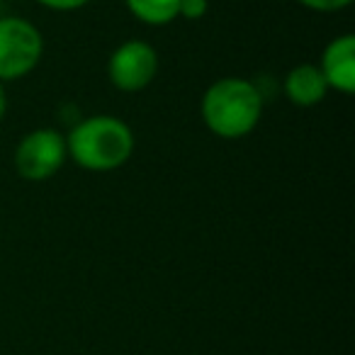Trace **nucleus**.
Returning a JSON list of instances; mask_svg holds the SVG:
<instances>
[{
    "label": "nucleus",
    "instance_id": "f8f14e48",
    "mask_svg": "<svg viewBox=\"0 0 355 355\" xmlns=\"http://www.w3.org/2000/svg\"><path fill=\"white\" fill-rule=\"evenodd\" d=\"M6 110H8V98H6V88H3V83H0V119H3Z\"/></svg>",
    "mask_w": 355,
    "mask_h": 355
},
{
    "label": "nucleus",
    "instance_id": "f03ea898",
    "mask_svg": "<svg viewBox=\"0 0 355 355\" xmlns=\"http://www.w3.org/2000/svg\"><path fill=\"white\" fill-rule=\"evenodd\" d=\"M134 151V134L129 124L112 114L85 117L66 134V153L80 168L107 173L124 166Z\"/></svg>",
    "mask_w": 355,
    "mask_h": 355
},
{
    "label": "nucleus",
    "instance_id": "7ed1b4c3",
    "mask_svg": "<svg viewBox=\"0 0 355 355\" xmlns=\"http://www.w3.org/2000/svg\"><path fill=\"white\" fill-rule=\"evenodd\" d=\"M44 54V40L22 17H0V83L20 80L37 69Z\"/></svg>",
    "mask_w": 355,
    "mask_h": 355
},
{
    "label": "nucleus",
    "instance_id": "6e6552de",
    "mask_svg": "<svg viewBox=\"0 0 355 355\" xmlns=\"http://www.w3.org/2000/svg\"><path fill=\"white\" fill-rule=\"evenodd\" d=\"M134 17L144 25L161 27L178 17L180 0H124Z\"/></svg>",
    "mask_w": 355,
    "mask_h": 355
},
{
    "label": "nucleus",
    "instance_id": "0eeeda50",
    "mask_svg": "<svg viewBox=\"0 0 355 355\" xmlns=\"http://www.w3.org/2000/svg\"><path fill=\"white\" fill-rule=\"evenodd\" d=\"M285 95L290 103L300 105V107H311L319 105L329 93V83H326L324 73L319 66L314 64H300L285 76Z\"/></svg>",
    "mask_w": 355,
    "mask_h": 355
},
{
    "label": "nucleus",
    "instance_id": "1a4fd4ad",
    "mask_svg": "<svg viewBox=\"0 0 355 355\" xmlns=\"http://www.w3.org/2000/svg\"><path fill=\"white\" fill-rule=\"evenodd\" d=\"M209 10L207 0H180V10H178V17H185V20L195 22L202 20Z\"/></svg>",
    "mask_w": 355,
    "mask_h": 355
},
{
    "label": "nucleus",
    "instance_id": "423d86ee",
    "mask_svg": "<svg viewBox=\"0 0 355 355\" xmlns=\"http://www.w3.org/2000/svg\"><path fill=\"white\" fill-rule=\"evenodd\" d=\"M319 71L324 73L329 88L350 95L355 90V37L343 35L329 42L321 54Z\"/></svg>",
    "mask_w": 355,
    "mask_h": 355
},
{
    "label": "nucleus",
    "instance_id": "39448f33",
    "mask_svg": "<svg viewBox=\"0 0 355 355\" xmlns=\"http://www.w3.org/2000/svg\"><path fill=\"white\" fill-rule=\"evenodd\" d=\"M158 73V54L148 42L129 40L112 51L107 64V76L112 85L122 93H139Z\"/></svg>",
    "mask_w": 355,
    "mask_h": 355
},
{
    "label": "nucleus",
    "instance_id": "f257e3e1",
    "mask_svg": "<svg viewBox=\"0 0 355 355\" xmlns=\"http://www.w3.org/2000/svg\"><path fill=\"white\" fill-rule=\"evenodd\" d=\"M200 112L212 134L219 139H241L258 127L263 114V93L253 80L219 78L202 95Z\"/></svg>",
    "mask_w": 355,
    "mask_h": 355
},
{
    "label": "nucleus",
    "instance_id": "20e7f679",
    "mask_svg": "<svg viewBox=\"0 0 355 355\" xmlns=\"http://www.w3.org/2000/svg\"><path fill=\"white\" fill-rule=\"evenodd\" d=\"M66 137L59 129L42 127L30 132L15 148V171L25 180H49L66 161Z\"/></svg>",
    "mask_w": 355,
    "mask_h": 355
},
{
    "label": "nucleus",
    "instance_id": "9b49d317",
    "mask_svg": "<svg viewBox=\"0 0 355 355\" xmlns=\"http://www.w3.org/2000/svg\"><path fill=\"white\" fill-rule=\"evenodd\" d=\"M37 3H40V6H44V8H49V10L66 12V10H78V8L88 6L90 0H37Z\"/></svg>",
    "mask_w": 355,
    "mask_h": 355
},
{
    "label": "nucleus",
    "instance_id": "9d476101",
    "mask_svg": "<svg viewBox=\"0 0 355 355\" xmlns=\"http://www.w3.org/2000/svg\"><path fill=\"white\" fill-rule=\"evenodd\" d=\"M297 3L309 8V10H316V12H336V10L348 8L353 0H297Z\"/></svg>",
    "mask_w": 355,
    "mask_h": 355
}]
</instances>
